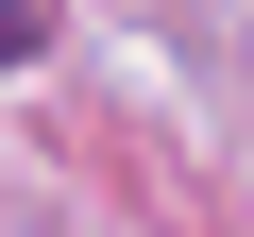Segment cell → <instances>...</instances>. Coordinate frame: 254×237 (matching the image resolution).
I'll use <instances>...</instances> for the list:
<instances>
[{
  "label": "cell",
  "mask_w": 254,
  "mask_h": 237,
  "mask_svg": "<svg viewBox=\"0 0 254 237\" xmlns=\"http://www.w3.org/2000/svg\"><path fill=\"white\" fill-rule=\"evenodd\" d=\"M51 51V17H34V0H0V68H34Z\"/></svg>",
  "instance_id": "obj_1"
}]
</instances>
